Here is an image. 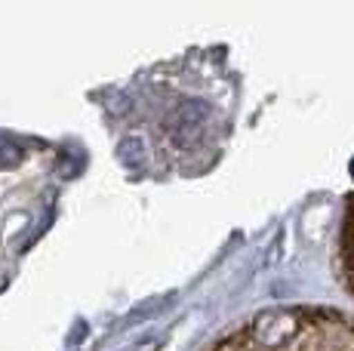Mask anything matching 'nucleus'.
I'll use <instances>...</instances> for the list:
<instances>
[{
    "instance_id": "f257e3e1",
    "label": "nucleus",
    "mask_w": 354,
    "mask_h": 351,
    "mask_svg": "<svg viewBox=\"0 0 354 351\" xmlns=\"http://www.w3.org/2000/svg\"><path fill=\"white\" fill-rule=\"evenodd\" d=\"M213 351H354V317L315 305L268 308Z\"/></svg>"
},
{
    "instance_id": "f03ea898",
    "label": "nucleus",
    "mask_w": 354,
    "mask_h": 351,
    "mask_svg": "<svg viewBox=\"0 0 354 351\" xmlns=\"http://www.w3.org/2000/svg\"><path fill=\"white\" fill-rule=\"evenodd\" d=\"M209 120H213V108L203 102V99H182L167 117V136L176 148L188 151L207 133Z\"/></svg>"
},
{
    "instance_id": "7ed1b4c3",
    "label": "nucleus",
    "mask_w": 354,
    "mask_h": 351,
    "mask_svg": "<svg viewBox=\"0 0 354 351\" xmlns=\"http://www.w3.org/2000/svg\"><path fill=\"white\" fill-rule=\"evenodd\" d=\"M118 158L129 170H142L145 164V139L142 136H124L118 142Z\"/></svg>"
},
{
    "instance_id": "20e7f679",
    "label": "nucleus",
    "mask_w": 354,
    "mask_h": 351,
    "mask_svg": "<svg viewBox=\"0 0 354 351\" xmlns=\"http://www.w3.org/2000/svg\"><path fill=\"white\" fill-rule=\"evenodd\" d=\"M342 253H345V274H348V283L354 287V204H351V213H348V225H345Z\"/></svg>"
},
{
    "instance_id": "39448f33",
    "label": "nucleus",
    "mask_w": 354,
    "mask_h": 351,
    "mask_svg": "<svg viewBox=\"0 0 354 351\" xmlns=\"http://www.w3.org/2000/svg\"><path fill=\"white\" fill-rule=\"evenodd\" d=\"M19 158H22V148H19L12 139L0 136V167H10V164H16Z\"/></svg>"
},
{
    "instance_id": "423d86ee",
    "label": "nucleus",
    "mask_w": 354,
    "mask_h": 351,
    "mask_svg": "<svg viewBox=\"0 0 354 351\" xmlns=\"http://www.w3.org/2000/svg\"><path fill=\"white\" fill-rule=\"evenodd\" d=\"M127 351H148V345L142 348V342H139V345H133V348H127Z\"/></svg>"
}]
</instances>
